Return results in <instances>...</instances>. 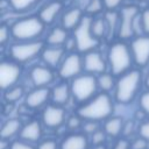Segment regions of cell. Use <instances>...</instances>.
<instances>
[{
	"mask_svg": "<svg viewBox=\"0 0 149 149\" xmlns=\"http://www.w3.org/2000/svg\"><path fill=\"white\" fill-rule=\"evenodd\" d=\"M112 112V104L109 98L106 94H100L97 98H94L91 102L85 105L79 109V115L94 121L100 120L104 118H107Z\"/></svg>",
	"mask_w": 149,
	"mask_h": 149,
	"instance_id": "6da1fadb",
	"label": "cell"
},
{
	"mask_svg": "<svg viewBox=\"0 0 149 149\" xmlns=\"http://www.w3.org/2000/svg\"><path fill=\"white\" fill-rule=\"evenodd\" d=\"M140 83V73L137 71H132L125 74L118 83L116 86V99L120 102H129L139 87Z\"/></svg>",
	"mask_w": 149,
	"mask_h": 149,
	"instance_id": "7a4b0ae2",
	"label": "cell"
},
{
	"mask_svg": "<svg viewBox=\"0 0 149 149\" xmlns=\"http://www.w3.org/2000/svg\"><path fill=\"white\" fill-rule=\"evenodd\" d=\"M12 30H13V35L16 38H21V40L31 38L42 31V23L37 19L30 17V19L16 22L13 26Z\"/></svg>",
	"mask_w": 149,
	"mask_h": 149,
	"instance_id": "3957f363",
	"label": "cell"
},
{
	"mask_svg": "<svg viewBox=\"0 0 149 149\" xmlns=\"http://www.w3.org/2000/svg\"><path fill=\"white\" fill-rule=\"evenodd\" d=\"M109 62L112 65V70L114 73H121L123 72L130 63V57L128 49L123 44H115L109 50Z\"/></svg>",
	"mask_w": 149,
	"mask_h": 149,
	"instance_id": "277c9868",
	"label": "cell"
},
{
	"mask_svg": "<svg viewBox=\"0 0 149 149\" xmlns=\"http://www.w3.org/2000/svg\"><path fill=\"white\" fill-rule=\"evenodd\" d=\"M91 19L90 17H84L78 28L76 29V42H77V47L80 51H86L93 47L97 45V41L91 36L90 31H91Z\"/></svg>",
	"mask_w": 149,
	"mask_h": 149,
	"instance_id": "5b68a950",
	"label": "cell"
},
{
	"mask_svg": "<svg viewBox=\"0 0 149 149\" xmlns=\"http://www.w3.org/2000/svg\"><path fill=\"white\" fill-rule=\"evenodd\" d=\"M97 84L95 79L91 76L78 77L72 83V93L77 100L84 101L87 100L95 91Z\"/></svg>",
	"mask_w": 149,
	"mask_h": 149,
	"instance_id": "8992f818",
	"label": "cell"
},
{
	"mask_svg": "<svg viewBox=\"0 0 149 149\" xmlns=\"http://www.w3.org/2000/svg\"><path fill=\"white\" fill-rule=\"evenodd\" d=\"M137 13V9L135 7H125L122 9V22L120 26V37L127 38L133 34V28H134V21H135V15Z\"/></svg>",
	"mask_w": 149,
	"mask_h": 149,
	"instance_id": "52a82bcc",
	"label": "cell"
},
{
	"mask_svg": "<svg viewBox=\"0 0 149 149\" xmlns=\"http://www.w3.org/2000/svg\"><path fill=\"white\" fill-rule=\"evenodd\" d=\"M41 49V43H27V44H16L12 47V55L15 59L22 62L31 58Z\"/></svg>",
	"mask_w": 149,
	"mask_h": 149,
	"instance_id": "ba28073f",
	"label": "cell"
},
{
	"mask_svg": "<svg viewBox=\"0 0 149 149\" xmlns=\"http://www.w3.org/2000/svg\"><path fill=\"white\" fill-rule=\"evenodd\" d=\"M20 70L16 65L9 63H2L0 65V86L5 90L14 84L19 77Z\"/></svg>",
	"mask_w": 149,
	"mask_h": 149,
	"instance_id": "9c48e42d",
	"label": "cell"
},
{
	"mask_svg": "<svg viewBox=\"0 0 149 149\" xmlns=\"http://www.w3.org/2000/svg\"><path fill=\"white\" fill-rule=\"evenodd\" d=\"M133 52L136 63L143 65L149 59V37H140L133 42Z\"/></svg>",
	"mask_w": 149,
	"mask_h": 149,
	"instance_id": "30bf717a",
	"label": "cell"
},
{
	"mask_svg": "<svg viewBox=\"0 0 149 149\" xmlns=\"http://www.w3.org/2000/svg\"><path fill=\"white\" fill-rule=\"evenodd\" d=\"M64 120V111L56 106H49L43 113V122L48 127H58Z\"/></svg>",
	"mask_w": 149,
	"mask_h": 149,
	"instance_id": "8fae6325",
	"label": "cell"
},
{
	"mask_svg": "<svg viewBox=\"0 0 149 149\" xmlns=\"http://www.w3.org/2000/svg\"><path fill=\"white\" fill-rule=\"evenodd\" d=\"M80 70V59L77 55H70L61 66L59 73L64 78H70L77 74Z\"/></svg>",
	"mask_w": 149,
	"mask_h": 149,
	"instance_id": "7c38bea8",
	"label": "cell"
},
{
	"mask_svg": "<svg viewBox=\"0 0 149 149\" xmlns=\"http://www.w3.org/2000/svg\"><path fill=\"white\" fill-rule=\"evenodd\" d=\"M61 149H87V139L80 134H72L63 140Z\"/></svg>",
	"mask_w": 149,
	"mask_h": 149,
	"instance_id": "4fadbf2b",
	"label": "cell"
},
{
	"mask_svg": "<svg viewBox=\"0 0 149 149\" xmlns=\"http://www.w3.org/2000/svg\"><path fill=\"white\" fill-rule=\"evenodd\" d=\"M41 126L37 121H31L29 123H27L22 129H21V137L28 142H35L37 140H40L41 137Z\"/></svg>",
	"mask_w": 149,
	"mask_h": 149,
	"instance_id": "5bb4252c",
	"label": "cell"
},
{
	"mask_svg": "<svg viewBox=\"0 0 149 149\" xmlns=\"http://www.w3.org/2000/svg\"><path fill=\"white\" fill-rule=\"evenodd\" d=\"M48 95H49V91L47 88H37L28 94L26 102L29 107L35 108L44 104V101L48 99Z\"/></svg>",
	"mask_w": 149,
	"mask_h": 149,
	"instance_id": "9a60e30c",
	"label": "cell"
},
{
	"mask_svg": "<svg viewBox=\"0 0 149 149\" xmlns=\"http://www.w3.org/2000/svg\"><path fill=\"white\" fill-rule=\"evenodd\" d=\"M84 64H85V69L91 72H101L105 69L104 61L101 59L100 55L95 52H91L86 55Z\"/></svg>",
	"mask_w": 149,
	"mask_h": 149,
	"instance_id": "2e32d148",
	"label": "cell"
},
{
	"mask_svg": "<svg viewBox=\"0 0 149 149\" xmlns=\"http://www.w3.org/2000/svg\"><path fill=\"white\" fill-rule=\"evenodd\" d=\"M31 79L36 86H43L51 81L52 74L45 68H35L31 71Z\"/></svg>",
	"mask_w": 149,
	"mask_h": 149,
	"instance_id": "e0dca14e",
	"label": "cell"
},
{
	"mask_svg": "<svg viewBox=\"0 0 149 149\" xmlns=\"http://www.w3.org/2000/svg\"><path fill=\"white\" fill-rule=\"evenodd\" d=\"M21 128V122L17 119H9L6 121L1 128V139L8 140L12 136H14Z\"/></svg>",
	"mask_w": 149,
	"mask_h": 149,
	"instance_id": "ac0fdd59",
	"label": "cell"
},
{
	"mask_svg": "<svg viewBox=\"0 0 149 149\" xmlns=\"http://www.w3.org/2000/svg\"><path fill=\"white\" fill-rule=\"evenodd\" d=\"M59 9H61V3L59 2H51V3H49L41 12V19H42V21H44L47 23L51 22L54 20L55 15L59 12Z\"/></svg>",
	"mask_w": 149,
	"mask_h": 149,
	"instance_id": "d6986e66",
	"label": "cell"
},
{
	"mask_svg": "<svg viewBox=\"0 0 149 149\" xmlns=\"http://www.w3.org/2000/svg\"><path fill=\"white\" fill-rule=\"evenodd\" d=\"M123 123L120 118H112L105 123V132L111 136H116L122 130Z\"/></svg>",
	"mask_w": 149,
	"mask_h": 149,
	"instance_id": "ffe728a7",
	"label": "cell"
},
{
	"mask_svg": "<svg viewBox=\"0 0 149 149\" xmlns=\"http://www.w3.org/2000/svg\"><path fill=\"white\" fill-rule=\"evenodd\" d=\"M80 19V10L77 8H73L64 14L63 16V26L65 28H72L74 27Z\"/></svg>",
	"mask_w": 149,
	"mask_h": 149,
	"instance_id": "44dd1931",
	"label": "cell"
},
{
	"mask_svg": "<svg viewBox=\"0 0 149 149\" xmlns=\"http://www.w3.org/2000/svg\"><path fill=\"white\" fill-rule=\"evenodd\" d=\"M52 99L56 104H64L69 99V88L66 85H58L54 88Z\"/></svg>",
	"mask_w": 149,
	"mask_h": 149,
	"instance_id": "7402d4cb",
	"label": "cell"
},
{
	"mask_svg": "<svg viewBox=\"0 0 149 149\" xmlns=\"http://www.w3.org/2000/svg\"><path fill=\"white\" fill-rule=\"evenodd\" d=\"M61 57H62V49L59 48H50L43 52V59L50 65L57 64Z\"/></svg>",
	"mask_w": 149,
	"mask_h": 149,
	"instance_id": "603a6c76",
	"label": "cell"
},
{
	"mask_svg": "<svg viewBox=\"0 0 149 149\" xmlns=\"http://www.w3.org/2000/svg\"><path fill=\"white\" fill-rule=\"evenodd\" d=\"M66 38V33L62 29V28H56L52 30V33L49 35V38H48V42L50 44H54V45H57V44H61L65 41Z\"/></svg>",
	"mask_w": 149,
	"mask_h": 149,
	"instance_id": "cb8c5ba5",
	"label": "cell"
},
{
	"mask_svg": "<svg viewBox=\"0 0 149 149\" xmlns=\"http://www.w3.org/2000/svg\"><path fill=\"white\" fill-rule=\"evenodd\" d=\"M22 94H23V91L21 87H14L6 92L5 98L8 102H12V101H16L17 99H20L22 97Z\"/></svg>",
	"mask_w": 149,
	"mask_h": 149,
	"instance_id": "d4e9b609",
	"label": "cell"
},
{
	"mask_svg": "<svg viewBox=\"0 0 149 149\" xmlns=\"http://www.w3.org/2000/svg\"><path fill=\"white\" fill-rule=\"evenodd\" d=\"M105 29H106V24H105L104 20H101V19L95 20L91 26V30L94 36H101L105 33Z\"/></svg>",
	"mask_w": 149,
	"mask_h": 149,
	"instance_id": "484cf974",
	"label": "cell"
},
{
	"mask_svg": "<svg viewBox=\"0 0 149 149\" xmlns=\"http://www.w3.org/2000/svg\"><path fill=\"white\" fill-rule=\"evenodd\" d=\"M99 85L105 91L111 90L112 86H113V79H112V77L109 74H102V76H100V78H99Z\"/></svg>",
	"mask_w": 149,
	"mask_h": 149,
	"instance_id": "4316f807",
	"label": "cell"
},
{
	"mask_svg": "<svg viewBox=\"0 0 149 149\" xmlns=\"http://www.w3.org/2000/svg\"><path fill=\"white\" fill-rule=\"evenodd\" d=\"M33 2H35V0H10V3L15 9H24Z\"/></svg>",
	"mask_w": 149,
	"mask_h": 149,
	"instance_id": "83f0119b",
	"label": "cell"
},
{
	"mask_svg": "<svg viewBox=\"0 0 149 149\" xmlns=\"http://www.w3.org/2000/svg\"><path fill=\"white\" fill-rule=\"evenodd\" d=\"M92 143L95 146V147H99V146H101L102 144V142L105 141V134L102 133V132H100V130H98V132H95L93 135H92Z\"/></svg>",
	"mask_w": 149,
	"mask_h": 149,
	"instance_id": "f1b7e54d",
	"label": "cell"
},
{
	"mask_svg": "<svg viewBox=\"0 0 149 149\" xmlns=\"http://www.w3.org/2000/svg\"><path fill=\"white\" fill-rule=\"evenodd\" d=\"M147 142L144 139L140 137L137 140H135L132 144H130V149H146L147 148Z\"/></svg>",
	"mask_w": 149,
	"mask_h": 149,
	"instance_id": "f546056e",
	"label": "cell"
},
{
	"mask_svg": "<svg viewBox=\"0 0 149 149\" xmlns=\"http://www.w3.org/2000/svg\"><path fill=\"white\" fill-rule=\"evenodd\" d=\"M140 135L146 141H149V121L144 122L140 127Z\"/></svg>",
	"mask_w": 149,
	"mask_h": 149,
	"instance_id": "4dcf8cb0",
	"label": "cell"
},
{
	"mask_svg": "<svg viewBox=\"0 0 149 149\" xmlns=\"http://www.w3.org/2000/svg\"><path fill=\"white\" fill-rule=\"evenodd\" d=\"M140 104H141V107L142 109L149 114V92L144 93L142 97H141V100H140Z\"/></svg>",
	"mask_w": 149,
	"mask_h": 149,
	"instance_id": "1f68e13d",
	"label": "cell"
},
{
	"mask_svg": "<svg viewBox=\"0 0 149 149\" xmlns=\"http://www.w3.org/2000/svg\"><path fill=\"white\" fill-rule=\"evenodd\" d=\"M84 130H85V133L93 135L95 132H98V126H97V123L94 121H90L84 126Z\"/></svg>",
	"mask_w": 149,
	"mask_h": 149,
	"instance_id": "d6a6232c",
	"label": "cell"
},
{
	"mask_svg": "<svg viewBox=\"0 0 149 149\" xmlns=\"http://www.w3.org/2000/svg\"><path fill=\"white\" fill-rule=\"evenodd\" d=\"M100 8H101V2H100V0H91V2H90L88 6H87V10H88V12H93V13L98 12Z\"/></svg>",
	"mask_w": 149,
	"mask_h": 149,
	"instance_id": "836d02e7",
	"label": "cell"
},
{
	"mask_svg": "<svg viewBox=\"0 0 149 149\" xmlns=\"http://www.w3.org/2000/svg\"><path fill=\"white\" fill-rule=\"evenodd\" d=\"M10 149H34V148H33L30 144L26 143V142H22V141H16V142L12 143Z\"/></svg>",
	"mask_w": 149,
	"mask_h": 149,
	"instance_id": "e575fe53",
	"label": "cell"
},
{
	"mask_svg": "<svg viewBox=\"0 0 149 149\" xmlns=\"http://www.w3.org/2000/svg\"><path fill=\"white\" fill-rule=\"evenodd\" d=\"M106 20L108 22L109 29L113 30L114 27H115V22H116V14L115 13H107L106 14Z\"/></svg>",
	"mask_w": 149,
	"mask_h": 149,
	"instance_id": "d590c367",
	"label": "cell"
},
{
	"mask_svg": "<svg viewBox=\"0 0 149 149\" xmlns=\"http://www.w3.org/2000/svg\"><path fill=\"white\" fill-rule=\"evenodd\" d=\"M68 126L70 128H77L80 126V119L78 116H71L68 121Z\"/></svg>",
	"mask_w": 149,
	"mask_h": 149,
	"instance_id": "8d00e7d4",
	"label": "cell"
},
{
	"mask_svg": "<svg viewBox=\"0 0 149 149\" xmlns=\"http://www.w3.org/2000/svg\"><path fill=\"white\" fill-rule=\"evenodd\" d=\"M142 22H143V28L147 33H149V9L146 10L142 15Z\"/></svg>",
	"mask_w": 149,
	"mask_h": 149,
	"instance_id": "74e56055",
	"label": "cell"
},
{
	"mask_svg": "<svg viewBox=\"0 0 149 149\" xmlns=\"http://www.w3.org/2000/svg\"><path fill=\"white\" fill-rule=\"evenodd\" d=\"M38 149H57V148H56V143L54 141H44L40 144Z\"/></svg>",
	"mask_w": 149,
	"mask_h": 149,
	"instance_id": "f35d334b",
	"label": "cell"
},
{
	"mask_svg": "<svg viewBox=\"0 0 149 149\" xmlns=\"http://www.w3.org/2000/svg\"><path fill=\"white\" fill-rule=\"evenodd\" d=\"M113 149H130V146L128 143V141L126 140H120L116 142V144L114 146Z\"/></svg>",
	"mask_w": 149,
	"mask_h": 149,
	"instance_id": "ab89813d",
	"label": "cell"
},
{
	"mask_svg": "<svg viewBox=\"0 0 149 149\" xmlns=\"http://www.w3.org/2000/svg\"><path fill=\"white\" fill-rule=\"evenodd\" d=\"M104 2L107 8H114L121 2V0H104Z\"/></svg>",
	"mask_w": 149,
	"mask_h": 149,
	"instance_id": "60d3db41",
	"label": "cell"
},
{
	"mask_svg": "<svg viewBox=\"0 0 149 149\" xmlns=\"http://www.w3.org/2000/svg\"><path fill=\"white\" fill-rule=\"evenodd\" d=\"M6 40H7V28L1 27L0 28V43H5Z\"/></svg>",
	"mask_w": 149,
	"mask_h": 149,
	"instance_id": "b9f144b4",
	"label": "cell"
},
{
	"mask_svg": "<svg viewBox=\"0 0 149 149\" xmlns=\"http://www.w3.org/2000/svg\"><path fill=\"white\" fill-rule=\"evenodd\" d=\"M93 149H106L105 147H102V146H99V147H94Z\"/></svg>",
	"mask_w": 149,
	"mask_h": 149,
	"instance_id": "7bdbcfd3",
	"label": "cell"
},
{
	"mask_svg": "<svg viewBox=\"0 0 149 149\" xmlns=\"http://www.w3.org/2000/svg\"><path fill=\"white\" fill-rule=\"evenodd\" d=\"M147 85L149 86V77H148V79H147Z\"/></svg>",
	"mask_w": 149,
	"mask_h": 149,
	"instance_id": "ee69618b",
	"label": "cell"
}]
</instances>
